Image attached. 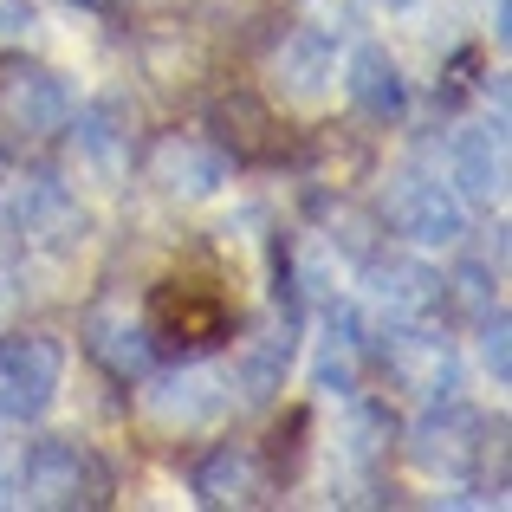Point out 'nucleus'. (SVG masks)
<instances>
[{
    "label": "nucleus",
    "mask_w": 512,
    "mask_h": 512,
    "mask_svg": "<svg viewBox=\"0 0 512 512\" xmlns=\"http://www.w3.org/2000/svg\"><path fill=\"white\" fill-rule=\"evenodd\" d=\"M7 234H20L26 247L65 253V247H78V234H85V214H78V201H72L65 182L26 175V182L7 195Z\"/></svg>",
    "instance_id": "7"
},
{
    "label": "nucleus",
    "mask_w": 512,
    "mask_h": 512,
    "mask_svg": "<svg viewBox=\"0 0 512 512\" xmlns=\"http://www.w3.org/2000/svg\"><path fill=\"white\" fill-rule=\"evenodd\" d=\"M163 325H182L188 331V344H214L227 331V312H221V299H201L195 286H182V292H163V299H156V331Z\"/></svg>",
    "instance_id": "19"
},
{
    "label": "nucleus",
    "mask_w": 512,
    "mask_h": 512,
    "mask_svg": "<svg viewBox=\"0 0 512 512\" xmlns=\"http://www.w3.org/2000/svg\"><path fill=\"white\" fill-rule=\"evenodd\" d=\"M286 370H292V338H279V331H260V338H247L234 350V389L240 402H273L279 389H286Z\"/></svg>",
    "instance_id": "16"
},
{
    "label": "nucleus",
    "mask_w": 512,
    "mask_h": 512,
    "mask_svg": "<svg viewBox=\"0 0 512 512\" xmlns=\"http://www.w3.org/2000/svg\"><path fill=\"white\" fill-rule=\"evenodd\" d=\"M33 26V7L26 0H0V33H26Z\"/></svg>",
    "instance_id": "21"
},
{
    "label": "nucleus",
    "mask_w": 512,
    "mask_h": 512,
    "mask_svg": "<svg viewBox=\"0 0 512 512\" xmlns=\"http://www.w3.org/2000/svg\"><path fill=\"white\" fill-rule=\"evenodd\" d=\"M370 299L383 305L389 325H402V318H435L448 286L435 266L409 260V253H370Z\"/></svg>",
    "instance_id": "10"
},
{
    "label": "nucleus",
    "mask_w": 512,
    "mask_h": 512,
    "mask_svg": "<svg viewBox=\"0 0 512 512\" xmlns=\"http://www.w3.org/2000/svg\"><path fill=\"white\" fill-rule=\"evenodd\" d=\"M72 124V91L46 65L7 59L0 65V137L7 143H46Z\"/></svg>",
    "instance_id": "2"
},
{
    "label": "nucleus",
    "mask_w": 512,
    "mask_h": 512,
    "mask_svg": "<svg viewBox=\"0 0 512 512\" xmlns=\"http://www.w3.org/2000/svg\"><path fill=\"white\" fill-rule=\"evenodd\" d=\"M383 370L396 376V389L422 402H441L461 389V357L441 331H428V318H402V325L383 331Z\"/></svg>",
    "instance_id": "5"
},
{
    "label": "nucleus",
    "mask_w": 512,
    "mask_h": 512,
    "mask_svg": "<svg viewBox=\"0 0 512 512\" xmlns=\"http://www.w3.org/2000/svg\"><path fill=\"white\" fill-rule=\"evenodd\" d=\"M65 376V350L52 338H7L0 344V422L26 428L52 409Z\"/></svg>",
    "instance_id": "6"
},
{
    "label": "nucleus",
    "mask_w": 512,
    "mask_h": 512,
    "mask_svg": "<svg viewBox=\"0 0 512 512\" xmlns=\"http://www.w3.org/2000/svg\"><path fill=\"white\" fill-rule=\"evenodd\" d=\"M357 376H363V318H357V305H338L325 338H318L312 383L325 396H357Z\"/></svg>",
    "instance_id": "15"
},
{
    "label": "nucleus",
    "mask_w": 512,
    "mask_h": 512,
    "mask_svg": "<svg viewBox=\"0 0 512 512\" xmlns=\"http://www.w3.org/2000/svg\"><path fill=\"white\" fill-rule=\"evenodd\" d=\"M227 175H234V163L201 137H163L150 150V182L163 188L169 201H208V195L227 188Z\"/></svg>",
    "instance_id": "9"
},
{
    "label": "nucleus",
    "mask_w": 512,
    "mask_h": 512,
    "mask_svg": "<svg viewBox=\"0 0 512 512\" xmlns=\"http://www.w3.org/2000/svg\"><path fill=\"white\" fill-rule=\"evenodd\" d=\"M383 214H389V227L422 253H441V247H461L467 240V201L454 195L441 175H402V182L389 188Z\"/></svg>",
    "instance_id": "4"
},
{
    "label": "nucleus",
    "mask_w": 512,
    "mask_h": 512,
    "mask_svg": "<svg viewBox=\"0 0 512 512\" xmlns=\"http://www.w3.org/2000/svg\"><path fill=\"white\" fill-rule=\"evenodd\" d=\"M448 163H454V195L461 201H506V124L493 117V124H467V130H454V150H448Z\"/></svg>",
    "instance_id": "12"
},
{
    "label": "nucleus",
    "mask_w": 512,
    "mask_h": 512,
    "mask_svg": "<svg viewBox=\"0 0 512 512\" xmlns=\"http://www.w3.org/2000/svg\"><path fill=\"white\" fill-rule=\"evenodd\" d=\"M143 415H150L163 435H195V428H214L227 415V383L214 370H175L156 389H143Z\"/></svg>",
    "instance_id": "8"
},
{
    "label": "nucleus",
    "mask_w": 512,
    "mask_h": 512,
    "mask_svg": "<svg viewBox=\"0 0 512 512\" xmlns=\"http://www.w3.org/2000/svg\"><path fill=\"white\" fill-rule=\"evenodd\" d=\"M117 111H124L117 98H98L85 117H78V163L98 169L104 182H117L124 163H130V130L117 124Z\"/></svg>",
    "instance_id": "18"
},
{
    "label": "nucleus",
    "mask_w": 512,
    "mask_h": 512,
    "mask_svg": "<svg viewBox=\"0 0 512 512\" xmlns=\"http://www.w3.org/2000/svg\"><path fill=\"white\" fill-rule=\"evenodd\" d=\"M480 454H487V422H480V409H467L454 396L428 402V415L409 428V461L435 480H467L480 467Z\"/></svg>",
    "instance_id": "3"
},
{
    "label": "nucleus",
    "mask_w": 512,
    "mask_h": 512,
    "mask_svg": "<svg viewBox=\"0 0 512 512\" xmlns=\"http://www.w3.org/2000/svg\"><path fill=\"white\" fill-rule=\"evenodd\" d=\"M338 78H344V98L357 104V117H370V124H402L409 85H402V65L389 59L383 46H357Z\"/></svg>",
    "instance_id": "13"
},
{
    "label": "nucleus",
    "mask_w": 512,
    "mask_h": 512,
    "mask_svg": "<svg viewBox=\"0 0 512 512\" xmlns=\"http://www.w3.org/2000/svg\"><path fill=\"white\" fill-rule=\"evenodd\" d=\"M338 78V46L318 26H292L286 39L273 46V85L286 91L292 104H318Z\"/></svg>",
    "instance_id": "11"
},
{
    "label": "nucleus",
    "mask_w": 512,
    "mask_h": 512,
    "mask_svg": "<svg viewBox=\"0 0 512 512\" xmlns=\"http://www.w3.org/2000/svg\"><path fill=\"white\" fill-rule=\"evenodd\" d=\"M0 247H7V188H0Z\"/></svg>",
    "instance_id": "23"
},
{
    "label": "nucleus",
    "mask_w": 512,
    "mask_h": 512,
    "mask_svg": "<svg viewBox=\"0 0 512 512\" xmlns=\"http://www.w3.org/2000/svg\"><path fill=\"white\" fill-rule=\"evenodd\" d=\"M85 350L104 363L111 376H143L156 363V338H150V325H137V318L124 312V305H98V312L85 318Z\"/></svg>",
    "instance_id": "14"
},
{
    "label": "nucleus",
    "mask_w": 512,
    "mask_h": 512,
    "mask_svg": "<svg viewBox=\"0 0 512 512\" xmlns=\"http://www.w3.org/2000/svg\"><path fill=\"white\" fill-rule=\"evenodd\" d=\"M493 39H500V46L512 39V0H493Z\"/></svg>",
    "instance_id": "22"
},
{
    "label": "nucleus",
    "mask_w": 512,
    "mask_h": 512,
    "mask_svg": "<svg viewBox=\"0 0 512 512\" xmlns=\"http://www.w3.org/2000/svg\"><path fill=\"white\" fill-rule=\"evenodd\" d=\"M195 500L201 506H253L260 500V467H253L247 448H214L208 461L195 467Z\"/></svg>",
    "instance_id": "17"
},
{
    "label": "nucleus",
    "mask_w": 512,
    "mask_h": 512,
    "mask_svg": "<svg viewBox=\"0 0 512 512\" xmlns=\"http://www.w3.org/2000/svg\"><path fill=\"white\" fill-rule=\"evenodd\" d=\"M7 500H13V480H7V474H0V506H7Z\"/></svg>",
    "instance_id": "24"
},
{
    "label": "nucleus",
    "mask_w": 512,
    "mask_h": 512,
    "mask_svg": "<svg viewBox=\"0 0 512 512\" xmlns=\"http://www.w3.org/2000/svg\"><path fill=\"white\" fill-rule=\"evenodd\" d=\"M376 7H415V0H376Z\"/></svg>",
    "instance_id": "25"
},
{
    "label": "nucleus",
    "mask_w": 512,
    "mask_h": 512,
    "mask_svg": "<svg viewBox=\"0 0 512 512\" xmlns=\"http://www.w3.org/2000/svg\"><path fill=\"white\" fill-rule=\"evenodd\" d=\"M13 500L46 506V512L104 506L111 500V480H104V467L91 461V448H78V441H65V435H39V441H26V454H20Z\"/></svg>",
    "instance_id": "1"
},
{
    "label": "nucleus",
    "mask_w": 512,
    "mask_h": 512,
    "mask_svg": "<svg viewBox=\"0 0 512 512\" xmlns=\"http://www.w3.org/2000/svg\"><path fill=\"white\" fill-rule=\"evenodd\" d=\"M480 325V363L493 370V383H512V318H506V305H487V312L474 318Z\"/></svg>",
    "instance_id": "20"
}]
</instances>
